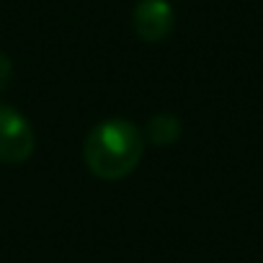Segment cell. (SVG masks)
<instances>
[{"label": "cell", "instance_id": "6da1fadb", "mask_svg": "<svg viewBox=\"0 0 263 263\" xmlns=\"http://www.w3.org/2000/svg\"><path fill=\"white\" fill-rule=\"evenodd\" d=\"M145 153L142 129L121 116H111L90 129L83 145L88 171L101 181H121L135 171Z\"/></svg>", "mask_w": 263, "mask_h": 263}, {"label": "cell", "instance_id": "5b68a950", "mask_svg": "<svg viewBox=\"0 0 263 263\" xmlns=\"http://www.w3.org/2000/svg\"><path fill=\"white\" fill-rule=\"evenodd\" d=\"M11 78H13V62L6 52H0V90L11 83Z\"/></svg>", "mask_w": 263, "mask_h": 263}, {"label": "cell", "instance_id": "277c9868", "mask_svg": "<svg viewBox=\"0 0 263 263\" xmlns=\"http://www.w3.org/2000/svg\"><path fill=\"white\" fill-rule=\"evenodd\" d=\"M181 132H183L181 119L176 114H171V111H160V114L150 116L142 135H145V142H150L155 147H171V145L178 142Z\"/></svg>", "mask_w": 263, "mask_h": 263}, {"label": "cell", "instance_id": "7a4b0ae2", "mask_svg": "<svg viewBox=\"0 0 263 263\" xmlns=\"http://www.w3.org/2000/svg\"><path fill=\"white\" fill-rule=\"evenodd\" d=\"M36 150V135L29 119L0 101V163L6 165H21L26 163Z\"/></svg>", "mask_w": 263, "mask_h": 263}, {"label": "cell", "instance_id": "3957f363", "mask_svg": "<svg viewBox=\"0 0 263 263\" xmlns=\"http://www.w3.org/2000/svg\"><path fill=\"white\" fill-rule=\"evenodd\" d=\"M132 26L142 42H165L176 26V13L168 0H140L132 11Z\"/></svg>", "mask_w": 263, "mask_h": 263}]
</instances>
